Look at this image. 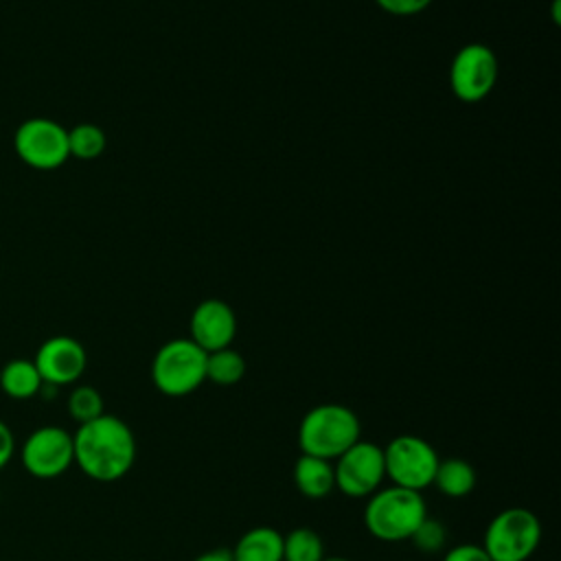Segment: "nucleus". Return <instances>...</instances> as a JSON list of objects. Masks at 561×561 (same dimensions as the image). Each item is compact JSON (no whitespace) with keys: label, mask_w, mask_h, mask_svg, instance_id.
Here are the masks:
<instances>
[{"label":"nucleus","mask_w":561,"mask_h":561,"mask_svg":"<svg viewBox=\"0 0 561 561\" xmlns=\"http://www.w3.org/2000/svg\"><path fill=\"white\" fill-rule=\"evenodd\" d=\"M72 449L75 465L94 482H116L125 478L136 462V438L131 427L107 412L77 425Z\"/></svg>","instance_id":"1"},{"label":"nucleus","mask_w":561,"mask_h":561,"mask_svg":"<svg viewBox=\"0 0 561 561\" xmlns=\"http://www.w3.org/2000/svg\"><path fill=\"white\" fill-rule=\"evenodd\" d=\"M362 438L357 414L342 403H320L298 423V447L307 456L335 460Z\"/></svg>","instance_id":"2"},{"label":"nucleus","mask_w":561,"mask_h":561,"mask_svg":"<svg viewBox=\"0 0 561 561\" xmlns=\"http://www.w3.org/2000/svg\"><path fill=\"white\" fill-rule=\"evenodd\" d=\"M425 517L427 504L419 491L390 484L366 497L364 526L379 541L397 543L410 539Z\"/></svg>","instance_id":"3"},{"label":"nucleus","mask_w":561,"mask_h":561,"mask_svg":"<svg viewBox=\"0 0 561 561\" xmlns=\"http://www.w3.org/2000/svg\"><path fill=\"white\" fill-rule=\"evenodd\" d=\"M151 381L164 397H186L206 381V351L191 337L164 342L151 359Z\"/></svg>","instance_id":"4"},{"label":"nucleus","mask_w":561,"mask_h":561,"mask_svg":"<svg viewBox=\"0 0 561 561\" xmlns=\"http://www.w3.org/2000/svg\"><path fill=\"white\" fill-rule=\"evenodd\" d=\"M541 541L537 515L524 506L500 511L484 530L482 548L491 561H526Z\"/></svg>","instance_id":"5"},{"label":"nucleus","mask_w":561,"mask_h":561,"mask_svg":"<svg viewBox=\"0 0 561 561\" xmlns=\"http://www.w3.org/2000/svg\"><path fill=\"white\" fill-rule=\"evenodd\" d=\"M438 460V451L416 434H399L383 447L386 478L419 493L432 486Z\"/></svg>","instance_id":"6"},{"label":"nucleus","mask_w":561,"mask_h":561,"mask_svg":"<svg viewBox=\"0 0 561 561\" xmlns=\"http://www.w3.org/2000/svg\"><path fill=\"white\" fill-rule=\"evenodd\" d=\"M18 158L37 171H55L68 158V129L46 116H33L18 125L13 134Z\"/></svg>","instance_id":"7"},{"label":"nucleus","mask_w":561,"mask_h":561,"mask_svg":"<svg viewBox=\"0 0 561 561\" xmlns=\"http://www.w3.org/2000/svg\"><path fill=\"white\" fill-rule=\"evenodd\" d=\"M335 491L353 500H366L383 486V447L370 440H357L333 460Z\"/></svg>","instance_id":"8"},{"label":"nucleus","mask_w":561,"mask_h":561,"mask_svg":"<svg viewBox=\"0 0 561 561\" xmlns=\"http://www.w3.org/2000/svg\"><path fill=\"white\" fill-rule=\"evenodd\" d=\"M20 462L28 476L37 480H55L75 465L72 434L59 425H42L33 430L22 447Z\"/></svg>","instance_id":"9"},{"label":"nucleus","mask_w":561,"mask_h":561,"mask_svg":"<svg viewBox=\"0 0 561 561\" xmlns=\"http://www.w3.org/2000/svg\"><path fill=\"white\" fill-rule=\"evenodd\" d=\"M497 81V57L480 44H465L451 59L449 88L465 103H478L493 90Z\"/></svg>","instance_id":"10"},{"label":"nucleus","mask_w":561,"mask_h":561,"mask_svg":"<svg viewBox=\"0 0 561 561\" xmlns=\"http://www.w3.org/2000/svg\"><path fill=\"white\" fill-rule=\"evenodd\" d=\"M33 364L44 383L61 388L79 381L88 366V353L79 340L53 335L39 344Z\"/></svg>","instance_id":"11"},{"label":"nucleus","mask_w":561,"mask_h":561,"mask_svg":"<svg viewBox=\"0 0 561 561\" xmlns=\"http://www.w3.org/2000/svg\"><path fill=\"white\" fill-rule=\"evenodd\" d=\"M191 340L206 353L226 348L237 335V316L232 307L219 298L202 300L188 322Z\"/></svg>","instance_id":"12"},{"label":"nucleus","mask_w":561,"mask_h":561,"mask_svg":"<svg viewBox=\"0 0 561 561\" xmlns=\"http://www.w3.org/2000/svg\"><path fill=\"white\" fill-rule=\"evenodd\" d=\"M230 552L234 561H283V535L274 526H252Z\"/></svg>","instance_id":"13"},{"label":"nucleus","mask_w":561,"mask_h":561,"mask_svg":"<svg viewBox=\"0 0 561 561\" xmlns=\"http://www.w3.org/2000/svg\"><path fill=\"white\" fill-rule=\"evenodd\" d=\"M294 484L309 500H322L335 491L333 462L302 454L294 465Z\"/></svg>","instance_id":"14"},{"label":"nucleus","mask_w":561,"mask_h":561,"mask_svg":"<svg viewBox=\"0 0 561 561\" xmlns=\"http://www.w3.org/2000/svg\"><path fill=\"white\" fill-rule=\"evenodd\" d=\"M44 381L33 364V359H24V357H15L9 359L2 368H0V390L15 401H26L33 399L35 394H39Z\"/></svg>","instance_id":"15"},{"label":"nucleus","mask_w":561,"mask_h":561,"mask_svg":"<svg viewBox=\"0 0 561 561\" xmlns=\"http://www.w3.org/2000/svg\"><path fill=\"white\" fill-rule=\"evenodd\" d=\"M476 469L471 462L462 458H445L438 460L432 486H436L447 497H467L476 489Z\"/></svg>","instance_id":"16"},{"label":"nucleus","mask_w":561,"mask_h":561,"mask_svg":"<svg viewBox=\"0 0 561 561\" xmlns=\"http://www.w3.org/2000/svg\"><path fill=\"white\" fill-rule=\"evenodd\" d=\"M245 375V359L232 346L206 353V379L215 386H234Z\"/></svg>","instance_id":"17"},{"label":"nucleus","mask_w":561,"mask_h":561,"mask_svg":"<svg viewBox=\"0 0 561 561\" xmlns=\"http://www.w3.org/2000/svg\"><path fill=\"white\" fill-rule=\"evenodd\" d=\"M324 543L322 537L307 528L298 526L283 535V561H322Z\"/></svg>","instance_id":"18"},{"label":"nucleus","mask_w":561,"mask_h":561,"mask_svg":"<svg viewBox=\"0 0 561 561\" xmlns=\"http://www.w3.org/2000/svg\"><path fill=\"white\" fill-rule=\"evenodd\" d=\"M105 131L94 123H79L68 129V151L79 160H94L105 151Z\"/></svg>","instance_id":"19"},{"label":"nucleus","mask_w":561,"mask_h":561,"mask_svg":"<svg viewBox=\"0 0 561 561\" xmlns=\"http://www.w3.org/2000/svg\"><path fill=\"white\" fill-rule=\"evenodd\" d=\"M66 410H68L70 419L77 421V425L88 423V421H92V419H96L105 412L101 392L94 386H88V383L75 386L70 390L68 401H66Z\"/></svg>","instance_id":"20"},{"label":"nucleus","mask_w":561,"mask_h":561,"mask_svg":"<svg viewBox=\"0 0 561 561\" xmlns=\"http://www.w3.org/2000/svg\"><path fill=\"white\" fill-rule=\"evenodd\" d=\"M410 541L414 543L416 550L425 552V554H434L438 550L445 548L447 543V528L443 526V522L432 519L430 515L416 526V530L410 535Z\"/></svg>","instance_id":"21"},{"label":"nucleus","mask_w":561,"mask_h":561,"mask_svg":"<svg viewBox=\"0 0 561 561\" xmlns=\"http://www.w3.org/2000/svg\"><path fill=\"white\" fill-rule=\"evenodd\" d=\"M443 561H491V557L486 554L482 543H456L447 548Z\"/></svg>","instance_id":"22"},{"label":"nucleus","mask_w":561,"mask_h":561,"mask_svg":"<svg viewBox=\"0 0 561 561\" xmlns=\"http://www.w3.org/2000/svg\"><path fill=\"white\" fill-rule=\"evenodd\" d=\"M375 2H377L386 13H390V15L408 18V15H416V13L425 11L432 0H375Z\"/></svg>","instance_id":"23"},{"label":"nucleus","mask_w":561,"mask_h":561,"mask_svg":"<svg viewBox=\"0 0 561 561\" xmlns=\"http://www.w3.org/2000/svg\"><path fill=\"white\" fill-rule=\"evenodd\" d=\"M15 454V436L13 430L0 419V469H4Z\"/></svg>","instance_id":"24"},{"label":"nucleus","mask_w":561,"mask_h":561,"mask_svg":"<svg viewBox=\"0 0 561 561\" xmlns=\"http://www.w3.org/2000/svg\"><path fill=\"white\" fill-rule=\"evenodd\" d=\"M193 561H234V559H232V552L228 548H215V550L202 552Z\"/></svg>","instance_id":"25"},{"label":"nucleus","mask_w":561,"mask_h":561,"mask_svg":"<svg viewBox=\"0 0 561 561\" xmlns=\"http://www.w3.org/2000/svg\"><path fill=\"white\" fill-rule=\"evenodd\" d=\"M322 561H351V559H346V557H324Z\"/></svg>","instance_id":"26"}]
</instances>
